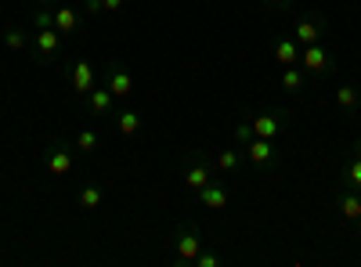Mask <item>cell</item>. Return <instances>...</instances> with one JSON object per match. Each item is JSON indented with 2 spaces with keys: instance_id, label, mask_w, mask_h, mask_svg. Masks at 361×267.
Returning <instances> with one entry per match:
<instances>
[{
  "instance_id": "cell-31",
  "label": "cell",
  "mask_w": 361,
  "mask_h": 267,
  "mask_svg": "<svg viewBox=\"0 0 361 267\" xmlns=\"http://www.w3.org/2000/svg\"><path fill=\"white\" fill-rule=\"evenodd\" d=\"M350 156H361V137L354 141V152H350Z\"/></svg>"
},
{
  "instance_id": "cell-26",
  "label": "cell",
  "mask_w": 361,
  "mask_h": 267,
  "mask_svg": "<svg viewBox=\"0 0 361 267\" xmlns=\"http://www.w3.org/2000/svg\"><path fill=\"white\" fill-rule=\"evenodd\" d=\"M51 25H54V8L33 11V29H51Z\"/></svg>"
},
{
  "instance_id": "cell-28",
  "label": "cell",
  "mask_w": 361,
  "mask_h": 267,
  "mask_svg": "<svg viewBox=\"0 0 361 267\" xmlns=\"http://www.w3.org/2000/svg\"><path fill=\"white\" fill-rule=\"evenodd\" d=\"M102 4H105V15H116V11H123L127 0H102Z\"/></svg>"
},
{
  "instance_id": "cell-4",
  "label": "cell",
  "mask_w": 361,
  "mask_h": 267,
  "mask_svg": "<svg viewBox=\"0 0 361 267\" xmlns=\"http://www.w3.org/2000/svg\"><path fill=\"white\" fill-rule=\"evenodd\" d=\"M300 69L311 73V76H333L336 73V54L325 44H307V47H300Z\"/></svg>"
},
{
  "instance_id": "cell-6",
  "label": "cell",
  "mask_w": 361,
  "mask_h": 267,
  "mask_svg": "<svg viewBox=\"0 0 361 267\" xmlns=\"http://www.w3.org/2000/svg\"><path fill=\"white\" fill-rule=\"evenodd\" d=\"M98 73H102V83L116 94V101H123V98L134 94V76H130V69L123 62H116V58H112V62H105V69H98Z\"/></svg>"
},
{
  "instance_id": "cell-18",
  "label": "cell",
  "mask_w": 361,
  "mask_h": 267,
  "mask_svg": "<svg viewBox=\"0 0 361 267\" xmlns=\"http://www.w3.org/2000/svg\"><path fill=\"white\" fill-rule=\"evenodd\" d=\"M336 105H340L343 116L361 112V91H357L354 83H340V87H336Z\"/></svg>"
},
{
  "instance_id": "cell-9",
  "label": "cell",
  "mask_w": 361,
  "mask_h": 267,
  "mask_svg": "<svg viewBox=\"0 0 361 267\" xmlns=\"http://www.w3.org/2000/svg\"><path fill=\"white\" fill-rule=\"evenodd\" d=\"M98 76H102V73L90 66V62H83V58H80V62L69 66V91H73L76 98H87V94L98 87Z\"/></svg>"
},
{
  "instance_id": "cell-8",
  "label": "cell",
  "mask_w": 361,
  "mask_h": 267,
  "mask_svg": "<svg viewBox=\"0 0 361 267\" xmlns=\"http://www.w3.org/2000/svg\"><path fill=\"white\" fill-rule=\"evenodd\" d=\"M246 159L257 166V170H275L279 163H282V152H279V144L275 141H267V137H253L246 148Z\"/></svg>"
},
{
  "instance_id": "cell-7",
  "label": "cell",
  "mask_w": 361,
  "mask_h": 267,
  "mask_svg": "<svg viewBox=\"0 0 361 267\" xmlns=\"http://www.w3.org/2000/svg\"><path fill=\"white\" fill-rule=\"evenodd\" d=\"M325 33H329V22H325L322 15L307 11V15H300V18H296L293 40H296L300 47H307V44H325Z\"/></svg>"
},
{
  "instance_id": "cell-27",
  "label": "cell",
  "mask_w": 361,
  "mask_h": 267,
  "mask_svg": "<svg viewBox=\"0 0 361 267\" xmlns=\"http://www.w3.org/2000/svg\"><path fill=\"white\" fill-rule=\"evenodd\" d=\"M87 15H105V4H102V0H83V4H80Z\"/></svg>"
},
{
  "instance_id": "cell-1",
  "label": "cell",
  "mask_w": 361,
  "mask_h": 267,
  "mask_svg": "<svg viewBox=\"0 0 361 267\" xmlns=\"http://www.w3.org/2000/svg\"><path fill=\"white\" fill-rule=\"evenodd\" d=\"M202 249H206V239H202V228H199L195 221H180V224L170 231V256H173V263L192 267Z\"/></svg>"
},
{
  "instance_id": "cell-29",
  "label": "cell",
  "mask_w": 361,
  "mask_h": 267,
  "mask_svg": "<svg viewBox=\"0 0 361 267\" xmlns=\"http://www.w3.org/2000/svg\"><path fill=\"white\" fill-rule=\"evenodd\" d=\"M264 4H267V8H286L289 0H264Z\"/></svg>"
},
{
  "instance_id": "cell-19",
  "label": "cell",
  "mask_w": 361,
  "mask_h": 267,
  "mask_svg": "<svg viewBox=\"0 0 361 267\" xmlns=\"http://www.w3.org/2000/svg\"><path fill=\"white\" fill-rule=\"evenodd\" d=\"M112 123L123 137H134L141 130V112L137 108H119V112H112Z\"/></svg>"
},
{
  "instance_id": "cell-21",
  "label": "cell",
  "mask_w": 361,
  "mask_h": 267,
  "mask_svg": "<svg viewBox=\"0 0 361 267\" xmlns=\"http://www.w3.org/2000/svg\"><path fill=\"white\" fill-rule=\"evenodd\" d=\"M304 83H307V76H304L300 66H286L282 69V91L286 94H300V91H304Z\"/></svg>"
},
{
  "instance_id": "cell-12",
  "label": "cell",
  "mask_w": 361,
  "mask_h": 267,
  "mask_svg": "<svg viewBox=\"0 0 361 267\" xmlns=\"http://www.w3.org/2000/svg\"><path fill=\"white\" fill-rule=\"evenodd\" d=\"M83 105H87V112L94 116V120H109V116L116 112V94L109 91V87L98 80V87L90 91L87 98H83Z\"/></svg>"
},
{
  "instance_id": "cell-10",
  "label": "cell",
  "mask_w": 361,
  "mask_h": 267,
  "mask_svg": "<svg viewBox=\"0 0 361 267\" xmlns=\"http://www.w3.org/2000/svg\"><path fill=\"white\" fill-rule=\"evenodd\" d=\"M250 123H253V134H257V137L275 141V137L286 130V123H289V112H286V108H267V112L253 116Z\"/></svg>"
},
{
  "instance_id": "cell-23",
  "label": "cell",
  "mask_w": 361,
  "mask_h": 267,
  "mask_svg": "<svg viewBox=\"0 0 361 267\" xmlns=\"http://www.w3.org/2000/svg\"><path fill=\"white\" fill-rule=\"evenodd\" d=\"M73 144H76V152H80V156H90V152H94V148L102 144V137H98V130H80Z\"/></svg>"
},
{
  "instance_id": "cell-17",
  "label": "cell",
  "mask_w": 361,
  "mask_h": 267,
  "mask_svg": "<svg viewBox=\"0 0 361 267\" xmlns=\"http://www.w3.org/2000/svg\"><path fill=\"white\" fill-rule=\"evenodd\" d=\"M243 163H246L243 148H221V152L214 156V166H217L221 173H238V170H243Z\"/></svg>"
},
{
  "instance_id": "cell-25",
  "label": "cell",
  "mask_w": 361,
  "mask_h": 267,
  "mask_svg": "<svg viewBox=\"0 0 361 267\" xmlns=\"http://www.w3.org/2000/svg\"><path fill=\"white\" fill-rule=\"evenodd\" d=\"M224 263V256L221 253H214V249H202L199 256H195V263L192 267H221Z\"/></svg>"
},
{
  "instance_id": "cell-13",
  "label": "cell",
  "mask_w": 361,
  "mask_h": 267,
  "mask_svg": "<svg viewBox=\"0 0 361 267\" xmlns=\"http://www.w3.org/2000/svg\"><path fill=\"white\" fill-rule=\"evenodd\" d=\"M336 213L347 224H361V192L357 188H340L336 192Z\"/></svg>"
},
{
  "instance_id": "cell-16",
  "label": "cell",
  "mask_w": 361,
  "mask_h": 267,
  "mask_svg": "<svg viewBox=\"0 0 361 267\" xmlns=\"http://www.w3.org/2000/svg\"><path fill=\"white\" fill-rule=\"evenodd\" d=\"M102 202H105V188H102V185H94V181L80 185V192H76V206H80L83 213L102 210Z\"/></svg>"
},
{
  "instance_id": "cell-15",
  "label": "cell",
  "mask_w": 361,
  "mask_h": 267,
  "mask_svg": "<svg viewBox=\"0 0 361 267\" xmlns=\"http://www.w3.org/2000/svg\"><path fill=\"white\" fill-rule=\"evenodd\" d=\"M271 58L286 69V66H300V44L293 37H275V44H271Z\"/></svg>"
},
{
  "instance_id": "cell-24",
  "label": "cell",
  "mask_w": 361,
  "mask_h": 267,
  "mask_svg": "<svg viewBox=\"0 0 361 267\" xmlns=\"http://www.w3.org/2000/svg\"><path fill=\"white\" fill-rule=\"evenodd\" d=\"M231 134H235V144H238V148H246V144H250V141L257 137V134H253V123H250V120H238Z\"/></svg>"
},
{
  "instance_id": "cell-11",
  "label": "cell",
  "mask_w": 361,
  "mask_h": 267,
  "mask_svg": "<svg viewBox=\"0 0 361 267\" xmlns=\"http://www.w3.org/2000/svg\"><path fill=\"white\" fill-rule=\"evenodd\" d=\"M195 195H199V202L206 206L209 213H221V210H228V206H231V185L228 181H217V177L202 192H195Z\"/></svg>"
},
{
  "instance_id": "cell-22",
  "label": "cell",
  "mask_w": 361,
  "mask_h": 267,
  "mask_svg": "<svg viewBox=\"0 0 361 267\" xmlns=\"http://www.w3.org/2000/svg\"><path fill=\"white\" fill-rule=\"evenodd\" d=\"M29 40H33V37H29L25 29H18V25L4 29V47H8V51H25V47H29Z\"/></svg>"
},
{
  "instance_id": "cell-20",
  "label": "cell",
  "mask_w": 361,
  "mask_h": 267,
  "mask_svg": "<svg viewBox=\"0 0 361 267\" xmlns=\"http://www.w3.org/2000/svg\"><path fill=\"white\" fill-rule=\"evenodd\" d=\"M340 185L361 192V156H350V159L340 166Z\"/></svg>"
},
{
  "instance_id": "cell-14",
  "label": "cell",
  "mask_w": 361,
  "mask_h": 267,
  "mask_svg": "<svg viewBox=\"0 0 361 267\" xmlns=\"http://www.w3.org/2000/svg\"><path fill=\"white\" fill-rule=\"evenodd\" d=\"M80 15H83V8H73V4H58L54 8V29L62 33V40L80 33Z\"/></svg>"
},
{
  "instance_id": "cell-2",
  "label": "cell",
  "mask_w": 361,
  "mask_h": 267,
  "mask_svg": "<svg viewBox=\"0 0 361 267\" xmlns=\"http://www.w3.org/2000/svg\"><path fill=\"white\" fill-rule=\"evenodd\" d=\"M76 144H69L66 137H54V141H47V148H44V166H47V173L51 177H69L73 173V166H76Z\"/></svg>"
},
{
  "instance_id": "cell-30",
  "label": "cell",
  "mask_w": 361,
  "mask_h": 267,
  "mask_svg": "<svg viewBox=\"0 0 361 267\" xmlns=\"http://www.w3.org/2000/svg\"><path fill=\"white\" fill-rule=\"evenodd\" d=\"M37 8H58V0H37Z\"/></svg>"
},
{
  "instance_id": "cell-3",
  "label": "cell",
  "mask_w": 361,
  "mask_h": 267,
  "mask_svg": "<svg viewBox=\"0 0 361 267\" xmlns=\"http://www.w3.org/2000/svg\"><path fill=\"white\" fill-rule=\"evenodd\" d=\"M214 159H209L206 152H199V148H195V152H188L185 156V170H180V181H185L192 192H202L209 181H214Z\"/></svg>"
},
{
  "instance_id": "cell-5",
  "label": "cell",
  "mask_w": 361,
  "mask_h": 267,
  "mask_svg": "<svg viewBox=\"0 0 361 267\" xmlns=\"http://www.w3.org/2000/svg\"><path fill=\"white\" fill-rule=\"evenodd\" d=\"M29 47H33V58L40 66H51V62H58V54H62V33H58L54 25L51 29H33Z\"/></svg>"
}]
</instances>
